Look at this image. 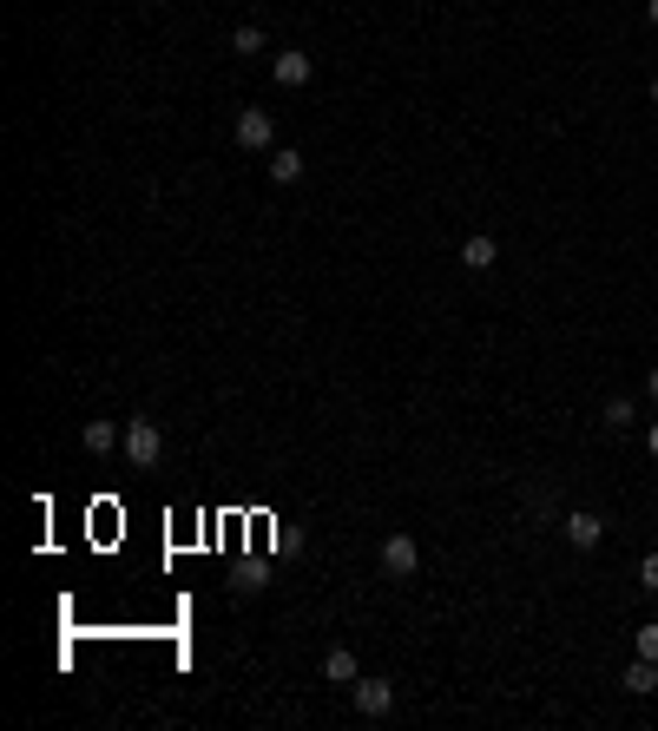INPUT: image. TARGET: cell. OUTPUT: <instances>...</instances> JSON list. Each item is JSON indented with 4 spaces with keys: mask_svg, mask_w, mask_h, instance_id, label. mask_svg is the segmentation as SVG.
<instances>
[{
    "mask_svg": "<svg viewBox=\"0 0 658 731\" xmlns=\"http://www.w3.org/2000/svg\"><path fill=\"white\" fill-rule=\"evenodd\" d=\"M119 448H126V461H132V468H145V475L165 461V435H158V422H145V415H132V422H126V442H119Z\"/></svg>",
    "mask_w": 658,
    "mask_h": 731,
    "instance_id": "6da1fadb",
    "label": "cell"
},
{
    "mask_svg": "<svg viewBox=\"0 0 658 731\" xmlns=\"http://www.w3.org/2000/svg\"><path fill=\"white\" fill-rule=\"evenodd\" d=\"M645 448H652V461H658V422H652V429H645Z\"/></svg>",
    "mask_w": 658,
    "mask_h": 731,
    "instance_id": "e0dca14e",
    "label": "cell"
},
{
    "mask_svg": "<svg viewBox=\"0 0 658 731\" xmlns=\"http://www.w3.org/2000/svg\"><path fill=\"white\" fill-rule=\"evenodd\" d=\"M237 145L244 152H277V119L264 106H244L237 112Z\"/></svg>",
    "mask_w": 658,
    "mask_h": 731,
    "instance_id": "7a4b0ae2",
    "label": "cell"
},
{
    "mask_svg": "<svg viewBox=\"0 0 658 731\" xmlns=\"http://www.w3.org/2000/svg\"><path fill=\"white\" fill-rule=\"evenodd\" d=\"M645 20H652V27H658V0H645Z\"/></svg>",
    "mask_w": 658,
    "mask_h": 731,
    "instance_id": "ac0fdd59",
    "label": "cell"
},
{
    "mask_svg": "<svg viewBox=\"0 0 658 731\" xmlns=\"http://www.w3.org/2000/svg\"><path fill=\"white\" fill-rule=\"evenodd\" d=\"M231 53H244V60H251V53H264V27H251V20H244V27L231 33Z\"/></svg>",
    "mask_w": 658,
    "mask_h": 731,
    "instance_id": "4fadbf2b",
    "label": "cell"
},
{
    "mask_svg": "<svg viewBox=\"0 0 658 731\" xmlns=\"http://www.w3.org/2000/svg\"><path fill=\"white\" fill-rule=\"evenodd\" d=\"M632 422H639V402H632V396H612L606 402V429H632Z\"/></svg>",
    "mask_w": 658,
    "mask_h": 731,
    "instance_id": "7c38bea8",
    "label": "cell"
},
{
    "mask_svg": "<svg viewBox=\"0 0 658 731\" xmlns=\"http://www.w3.org/2000/svg\"><path fill=\"white\" fill-rule=\"evenodd\" d=\"M244 587H251V593H257V587H264V560H251V567L237 573V593H244Z\"/></svg>",
    "mask_w": 658,
    "mask_h": 731,
    "instance_id": "2e32d148",
    "label": "cell"
},
{
    "mask_svg": "<svg viewBox=\"0 0 658 731\" xmlns=\"http://www.w3.org/2000/svg\"><path fill=\"white\" fill-rule=\"evenodd\" d=\"M79 442L93 448V455H112V448L126 442V429H119V422H86V429H79Z\"/></svg>",
    "mask_w": 658,
    "mask_h": 731,
    "instance_id": "30bf717a",
    "label": "cell"
},
{
    "mask_svg": "<svg viewBox=\"0 0 658 731\" xmlns=\"http://www.w3.org/2000/svg\"><path fill=\"white\" fill-rule=\"evenodd\" d=\"M494 264H501V244L487 238V231L461 238V271H494Z\"/></svg>",
    "mask_w": 658,
    "mask_h": 731,
    "instance_id": "52a82bcc",
    "label": "cell"
},
{
    "mask_svg": "<svg viewBox=\"0 0 658 731\" xmlns=\"http://www.w3.org/2000/svg\"><path fill=\"white\" fill-rule=\"evenodd\" d=\"M349 692H356V712L362 718H389L395 712V685L389 679H356Z\"/></svg>",
    "mask_w": 658,
    "mask_h": 731,
    "instance_id": "277c9868",
    "label": "cell"
},
{
    "mask_svg": "<svg viewBox=\"0 0 658 731\" xmlns=\"http://www.w3.org/2000/svg\"><path fill=\"white\" fill-rule=\"evenodd\" d=\"M415 567H422V547L408 541V534H389L382 541V573L389 580H415Z\"/></svg>",
    "mask_w": 658,
    "mask_h": 731,
    "instance_id": "3957f363",
    "label": "cell"
},
{
    "mask_svg": "<svg viewBox=\"0 0 658 731\" xmlns=\"http://www.w3.org/2000/svg\"><path fill=\"white\" fill-rule=\"evenodd\" d=\"M599 541H606V521H599L593 508L566 514V547H580V554H586V547H599Z\"/></svg>",
    "mask_w": 658,
    "mask_h": 731,
    "instance_id": "5b68a950",
    "label": "cell"
},
{
    "mask_svg": "<svg viewBox=\"0 0 658 731\" xmlns=\"http://www.w3.org/2000/svg\"><path fill=\"white\" fill-rule=\"evenodd\" d=\"M270 159V178H277V185H297L303 178V152H290V145H277V152H264Z\"/></svg>",
    "mask_w": 658,
    "mask_h": 731,
    "instance_id": "8fae6325",
    "label": "cell"
},
{
    "mask_svg": "<svg viewBox=\"0 0 658 731\" xmlns=\"http://www.w3.org/2000/svg\"><path fill=\"white\" fill-rule=\"evenodd\" d=\"M270 73H277V86H310L316 60H310L303 47H290V53H277V60H270Z\"/></svg>",
    "mask_w": 658,
    "mask_h": 731,
    "instance_id": "8992f818",
    "label": "cell"
},
{
    "mask_svg": "<svg viewBox=\"0 0 658 731\" xmlns=\"http://www.w3.org/2000/svg\"><path fill=\"white\" fill-rule=\"evenodd\" d=\"M645 389H652V402H658V369H652V376H645Z\"/></svg>",
    "mask_w": 658,
    "mask_h": 731,
    "instance_id": "d6986e66",
    "label": "cell"
},
{
    "mask_svg": "<svg viewBox=\"0 0 658 731\" xmlns=\"http://www.w3.org/2000/svg\"><path fill=\"white\" fill-rule=\"evenodd\" d=\"M639 587H645V593H658V554H645V560H639Z\"/></svg>",
    "mask_w": 658,
    "mask_h": 731,
    "instance_id": "9a60e30c",
    "label": "cell"
},
{
    "mask_svg": "<svg viewBox=\"0 0 658 731\" xmlns=\"http://www.w3.org/2000/svg\"><path fill=\"white\" fill-rule=\"evenodd\" d=\"M323 679L329 685H356L362 679V672H356V652H349V646H329L323 652Z\"/></svg>",
    "mask_w": 658,
    "mask_h": 731,
    "instance_id": "ba28073f",
    "label": "cell"
},
{
    "mask_svg": "<svg viewBox=\"0 0 658 731\" xmlns=\"http://www.w3.org/2000/svg\"><path fill=\"white\" fill-rule=\"evenodd\" d=\"M639 659H658V620L639 626Z\"/></svg>",
    "mask_w": 658,
    "mask_h": 731,
    "instance_id": "5bb4252c",
    "label": "cell"
},
{
    "mask_svg": "<svg viewBox=\"0 0 658 731\" xmlns=\"http://www.w3.org/2000/svg\"><path fill=\"white\" fill-rule=\"evenodd\" d=\"M619 685H626L632 699H652V692H658V659H632V666H626V679H619Z\"/></svg>",
    "mask_w": 658,
    "mask_h": 731,
    "instance_id": "9c48e42d",
    "label": "cell"
}]
</instances>
